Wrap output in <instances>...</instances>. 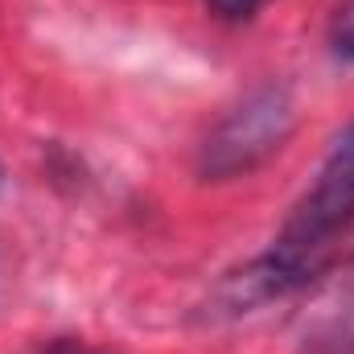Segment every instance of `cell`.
Instances as JSON below:
<instances>
[{
	"label": "cell",
	"instance_id": "1",
	"mask_svg": "<svg viewBox=\"0 0 354 354\" xmlns=\"http://www.w3.org/2000/svg\"><path fill=\"white\" fill-rule=\"evenodd\" d=\"M354 227V124L330 145L313 185L301 194L280 235L272 239V256L309 284L317 272L334 264L342 235Z\"/></svg>",
	"mask_w": 354,
	"mask_h": 354
},
{
	"label": "cell",
	"instance_id": "3",
	"mask_svg": "<svg viewBox=\"0 0 354 354\" xmlns=\"http://www.w3.org/2000/svg\"><path fill=\"white\" fill-rule=\"evenodd\" d=\"M305 354H354V288L342 305L305 338Z\"/></svg>",
	"mask_w": 354,
	"mask_h": 354
},
{
	"label": "cell",
	"instance_id": "6",
	"mask_svg": "<svg viewBox=\"0 0 354 354\" xmlns=\"http://www.w3.org/2000/svg\"><path fill=\"white\" fill-rule=\"evenodd\" d=\"M46 354H99V351H91V346H83V342H66V338H62V342H54Z\"/></svg>",
	"mask_w": 354,
	"mask_h": 354
},
{
	"label": "cell",
	"instance_id": "2",
	"mask_svg": "<svg viewBox=\"0 0 354 354\" xmlns=\"http://www.w3.org/2000/svg\"><path fill=\"white\" fill-rule=\"evenodd\" d=\"M297 132V99L284 83H264L248 91L202 140L198 177L202 181H235L256 174L272 161L288 136Z\"/></svg>",
	"mask_w": 354,
	"mask_h": 354
},
{
	"label": "cell",
	"instance_id": "4",
	"mask_svg": "<svg viewBox=\"0 0 354 354\" xmlns=\"http://www.w3.org/2000/svg\"><path fill=\"white\" fill-rule=\"evenodd\" d=\"M218 17H227V21H243V17H256L264 4H272V0H206Z\"/></svg>",
	"mask_w": 354,
	"mask_h": 354
},
{
	"label": "cell",
	"instance_id": "5",
	"mask_svg": "<svg viewBox=\"0 0 354 354\" xmlns=\"http://www.w3.org/2000/svg\"><path fill=\"white\" fill-rule=\"evenodd\" d=\"M334 54L354 62V8H346L338 17V25H334Z\"/></svg>",
	"mask_w": 354,
	"mask_h": 354
}]
</instances>
